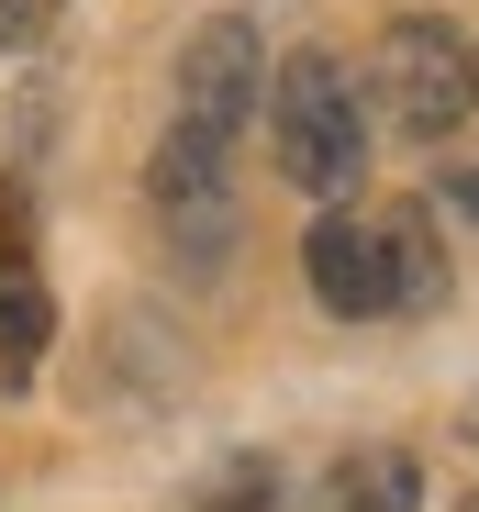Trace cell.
<instances>
[{"label": "cell", "instance_id": "7", "mask_svg": "<svg viewBox=\"0 0 479 512\" xmlns=\"http://www.w3.org/2000/svg\"><path fill=\"white\" fill-rule=\"evenodd\" d=\"M324 512H424V457H413V446H357V457H335Z\"/></svg>", "mask_w": 479, "mask_h": 512}, {"label": "cell", "instance_id": "2", "mask_svg": "<svg viewBox=\"0 0 479 512\" xmlns=\"http://www.w3.org/2000/svg\"><path fill=\"white\" fill-rule=\"evenodd\" d=\"M257 101H268V156H279L290 190L346 201L368 179V101H357V67L346 56H324V45L279 56V78H268Z\"/></svg>", "mask_w": 479, "mask_h": 512}, {"label": "cell", "instance_id": "11", "mask_svg": "<svg viewBox=\"0 0 479 512\" xmlns=\"http://www.w3.org/2000/svg\"><path fill=\"white\" fill-rule=\"evenodd\" d=\"M12 234H23V201H0V245H12Z\"/></svg>", "mask_w": 479, "mask_h": 512}, {"label": "cell", "instance_id": "10", "mask_svg": "<svg viewBox=\"0 0 479 512\" xmlns=\"http://www.w3.org/2000/svg\"><path fill=\"white\" fill-rule=\"evenodd\" d=\"M446 201H457V212H479V156H468L457 179H446Z\"/></svg>", "mask_w": 479, "mask_h": 512}, {"label": "cell", "instance_id": "12", "mask_svg": "<svg viewBox=\"0 0 479 512\" xmlns=\"http://www.w3.org/2000/svg\"><path fill=\"white\" fill-rule=\"evenodd\" d=\"M457 512H479V501H457Z\"/></svg>", "mask_w": 479, "mask_h": 512}, {"label": "cell", "instance_id": "6", "mask_svg": "<svg viewBox=\"0 0 479 512\" xmlns=\"http://www.w3.org/2000/svg\"><path fill=\"white\" fill-rule=\"evenodd\" d=\"M45 334H56V301L34 279V245L12 234V245H0V390H23L45 368Z\"/></svg>", "mask_w": 479, "mask_h": 512}, {"label": "cell", "instance_id": "4", "mask_svg": "<svg viewBox=\"0 0 479 512\" xmlns=\"http://www.w3.org/2000/svg\"><path fill=\"white\" fill-rule=\"evenodd\" d=\"M257 90H268V45H257V23L212 12V23L179 45V134L234 145V134H246V112H257Z\"/></svg>", "mask_w": 479, "mask_h": 512}, {"label": "cell", "instance_id": "1", "mask_svg": "<svg viewBox=\"0 0 479 512\" xmlns=\"http://www.w3.org/2000/svg\"><path fill=\"white\" fill-rule=\"evenodd\" d=\"M301 279L335 323H379V312H424L446 301V256L424 234V212H324L301 234Z\"/></svg>", "mask_w": 479, "mask_h": 512}, {"label": "cell", "instance_id": "8", "mask_svg": "<svg viewBox=\"0 0 479 512\" xmlns=\"http://www.w3.org/2000/svg\"><path fill=\"white\" fill-rule=\"evenodd\" d=\"M179 512H279V468H268V457H234V468H212Z\"/></svg>", "mask_w": 479, "mask_h": 512}, {"label": "cell", "instance_id": "3", "mask_svg": "<svg viewBox=\"0 0 479 512\" xmlns=\"http://www.w3.org/2000/svg\"><path fill=\"white\" fill-rule=\"evenodd\" d=\"M368 90H379L390 134L446 145V134L479 112V45H468L457 23H435V12H413V23H390V34H379V56H368Z\"/></svg>", "mask_w": 479, "mask_h": 512}, {"label": "cell", "instance_id": "9", "mask_svg": "<svg viewBox=\"0 0 479 512\" xmlns=\"http://www.w3.org/2000/svg\"><path fill=\"white\" fill-rule=\"evenodd\" d=\"M45 34V0H0V45H34Z\"/></svg>", "mask_w": 479, "mask_h": 512}, {"label": "cell", "instance_id": "5", "mask_svg": "<svg viewBox=\"0 0 479 512\" xmlns=\"http://www.w3.org/2000/svg\"><path fill=\"white\" fill-rule=\"evenodd\" d=\"M145 190H156V212H168V234L190 245V268H212L223 234H234V145L168 123V145H156V167H145Z\"/></svg>", "mask_w": 479, "mask_h": 512}]
</instances>
